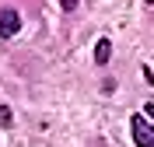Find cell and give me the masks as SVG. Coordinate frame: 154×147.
<instances>
[{"label": "cell", "mask_w": 154, "mask_h": 147, "mask_svg": "<svg viewBox=\"0 0 154 147\" xmlns=\"http://www.w3.org/2000/svg\"><path fill=\"white\" fill-rule=\"evenodd\" d=\"M77 4H81V0H60V7L67 11V14H74V11H77Z\"/></svg>", "instance_id": "5b68a950"}, {"label": "cell", "mask_w": 154, "mask_h": 147, "mask_svg": "<svg viewBox=\"0 0 154 147\" xmlns=\"http://www.w3.org/2000/svg\"><path fill=\"white\" fill-rule=\"evenodd\" d=\"M18 32H21L18 7H0V39H14Z\"/></svg>", "instance_id": "6da1fadb"}, {"label": "cell", "mask_w": 154, "mask_h": 147, "mask_svg": "<svg viewBox=\"0 0 154 147\" xmlns=\"http://www.w3.org/2000/svg\"><path fill=\"white\" fill-rule=\"evenodd\" d=\"M11 123H14V112L7 105H0V126H11Z\"/></svg>", "instance_id": "277c9868"}, {"label": "cell", "mask_w": 154, "mask_h": 147, "mask_svg": "<svg viewBox=\"0 0 154 147\" xmlns=\"http://www.w3.org/2000/svg\"><path fill=\"white\" fill-rule=\"evenodd\" d=\"M91 60H95L98 67H105L109 60H112V42H109V39H98V42H95V53H91Z\"/></svg>", "instance_id": "3957f363"}, {"label": "cell", "mask_w": 154, "mask_h": 147, "mask_svg": "<svg viewBox=\"0 0 154 147\" xmlns=\"http://www.w3.org/2000/svg\"><path fill=\"white\" fill-rule=\"evenodd\" d=\"M130 126H133V140H137V147H154V133L144 126V112L130 116Z\"/></svg>", "instance_id": "7a4b0ae2"}, {"label": "cell", "mask_w": 154, "mask_h": 147, "mask_svg": "<svg viewBox=\"0 0 154 147\" xmlns=\"http://www.w3.org/2000/svg\"><path fill=\"white\" fill-rule=\"evenodd\" d=\"M144 112H147V116H151V119H154V102H151V105H147V109H144Z\"/></svg>", "instance_id": "8992f818"}]
</instances>
